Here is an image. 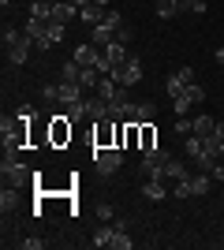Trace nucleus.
Here are the masks:
<instances>
[{"instance_id":"obj_13","label":"nucleus","mask_w":224,"mask_h":250,"mask_svg":"<svg viewBox=\"0 0 224 250\" xmlns=\"http://www.w3.org/2000/svg\"><path fill=\"white\" fill-rule=\"evenodd\" d=\"M202 153L217 157V161H221V157H224V138L217 135V131H213V135H205V138H202Z\"/></svg>"},{"instance_id":"obj_27","label":"nucleus","mask_w":224,"mask_h":250,"mask_svg":"<svg viewBox=\"0 0 224 250\" xmlns=\"http://www.w3.org/2000/svg\"><path fill=\"white\" fill-rule=\"evenodd\" d=\"M183 97H187V101H191V104H202V101H205V90H202V86H198V83H191V86H187V90H183ZM172 101H176V97H172Z\"/></svg>"},{"instance_id":"obj_10","label":"nucleus","mask_w":224,"mask_h":250,"mask_svg":"<svg viewBox=\"0 0 224 250\" xmlns=\"http://www.w3.org/2000/svg\"><path fill=\"white\" fill-rule=\"evenodd\" d=\"M116 30H120V26H112L108 19H101L97 26H90V42H94L97 49H105L108 42H116Z\"/></svg>"},{"instance_id":"obj_6","label":"nucleus","mask_w":224,"mask_h":250,"mask_svg":"<svg viewBox=\"0 0 224 250\" xmlns=\"http://www.w3.org/2000/svg\"><path fill=\"white\" fill-rule=\"evenodd\" d=\"M112 79H116L120 86H135V83H142V60H135V56L120 60V63H116V71H112Z\"/></svg>"},{"instance_id":"obj_37","label":"nucleus","mask_w":224,"mask_h":250,"mask_svg":"<svg viewBox=\"0 0 224 250\" xmlns=\"http://www.w3.org/2000/svg\"><path fill=\"white\" fill-rule=\"evenodd\" d=\"M97 220H116V209L112 206H97Z\"/></svg>"},{"instance_id":"obj_34","label":"nucleus","mask_w":224,"mask_h":250,"mask_svg":"<svg viewBox=\"0 0 224 250\" xmlns=\"http://www.w3.org/2000/svg\"><path fill=\"white\" fill-rule=\"evenodd\" d=\"M15 116H19L22 124H30V116H34V104H30V101H22L19 108H15Z\"/></svg>"},{"instance_id":"obj_24","label":"nucleus","mask_w":224,"mask_h":250,"mask_svg":"<svg viewBox=\"0 0 224 250\" xmlns=\"http://www.w3.org/2000/svg\"><path fill=\"white\" fill-rule=\"evenodd\" d=\"M187 86H191V83H183V79H180L176 71H172L168 79H164V90H168V97H183V90H187Z\"/></svg>"},{"instance_id":"obj_1","label":"nucleus","mask_w":224,"mask_h":250,"mask_svg":"<svg viewBox=\"0 0 224 250\" xmlns=\"http://www.w3.org/2000/svg\"><path fill=\"white\" fill-rule=\"evenodd\" d=\"M4 179H8L11 187H22V183H30V179H38L30 172V168L22 165V149H4Z\"/></svg>"},{"instance_id":"obj_8","label":"nucleus","mask_w":224,"mask_h":250,"mask_svg":"<svg viewBox=\"0 0 224 250\" xmlns=\"http://www.w3.org/2000/svg\"><path fill=\"white\" fill-rule=\"evenodd\" d=\"M4 52H8V63H15V67H19V63H26V60H30V52H34V42L26 38V30H22V38H19L15 45H8Z\"/></svg>"},{"instance_id":"obj_36","label":"nucleus","mask_w":224,"mask_h":250,"mask_svg":"<svg viewBox=\"0 0 224 250\" xmlns=\"http://www.w3.org/2000/svg\"><path fill=\"white\" fill-rule=\"evenodd\" d=\"M187 108H191L187 97H176V101H172V112H176V116H187Z\"/></svg>"},{"instance_id":"obj_14","label":"nucleus","mask_w":224,"mask_h":250,"mask_svg":"<svg viewBox=\"0 0 224 250\" xmlns=\"http://www.w3.org/2000/svg\"><path fill=\"white\" fill-rule=\"evenodd\" d=\"M64 116L71 120V124H75V120H90V104H86V97H82V101L64 104Z\"/></svg>"},{"instance_id":"obj_46","label":"nucleus","mask_w":224,"mask_h":250,"mask_svg":"<svg viewBox=\"0 0 224 250\" xmlns=\"http://www.w3.org/2000/svg\"><path fill=\"white\" fill-rule=\"evenodd\" d=\"M221 187H224V183H221Z\"/></svg>"},{"instance_id":"obj_17","label":"nucleus","mask_w":224,"mask_h":250,"mask_svg":"<svg viewBox=\"0 0 224 250\" xmlns=\"http://www.w3.org/2000/svg\"><path fill=\"white\" fill-rule=\"evenodd\" d=\"M142 194H146L149 202H164V194H168V190H164V183H161V179H146V183H142Z\"/></svg>"},{"instance_id":"obj_28","label":"nucleus","mask_w":224,"mask_h":250,"mask_svg":"<svg viewBox=\"0 0 224 250\" xmlns=\"http://www.w3.org/2000/svg\"><path fill=\"white\" fill-rule=\"evenodd\" d=\"M176 11H180V4H176V0H157V19H172Z\"/></svg>"},{"instance_id":"obj_42","label":"nucleus","mask_w":224,"mask_h":250,"mask_svg":"<svg viewBox=\"0 0 224 250\" xmlns=\"http://www.w3.org/2000/svg\"><path fill=\"white\" fill-rule=\"evenodd\" d=\"M176 4H180V11H183V8H191V0H176Z\"/></svg>"},{"instance_id":"obj_12","label":"nucleus","mask_w":224,"mask_h":250,"mask_svg":"<svg viewBox=\"0 0 224 250\" xmlns=\"http://www.w3.org/2000/svg\"><path fill=\"white\" fill-rule=\"evenodd\" d=\"M75 15H79V8H75L71 0H53V19L56 22H71Z\"/></svg>"},{"instance_id":"obj_44","label":"nucleus","mask_w":224,"mask_h":250,"mask_svg":"<svg viewBox=\"0 0 224 250\" xmlns=\"http://www.w3.org/2000/svg\"><path fill=\"white\" fill-rule=\"evenodd\" d=\"M0 4H4V8H11V0H0Z\"/></svg>"},{"instance_id":"obj_35","label":"nucleus","mask_w":224,"mask_h":250,"mask_svg":"<svg viewBox=\"0 0 224 250\" xmlns=\"http://www.w3.org/2000/svg\"><path fill=\"white\" fill-rule=\"evenodd\" d=\"M41 97H45V101H60V86H53V83L41 86Z\"/></svg>"},{"instance_id":"obj_25","label":"nucleus","mask_w":224,"mask_h":250,"mask_svg":"<svg viewBox=\"0 0 224 250\" xmlns=\"http://www.w3.org/2000/svg\"><path fill=\"white\" fill-rule=\"evenodd\" d=\"M112 235H116V224H105V228H97L94 231V247H108V243H112Z\"/></svg>"},{"instance_id":"obj_16","label":"nucleus","mask_w":224,"mask_h":250,"mask_svg":"<svg viewBox=\"0 0 224 250\" xmlns=\"http://www.w3.org/2000/svg\"><path fill=\"white\" fill-rule=\"evenodd\" d=\"M79 19H82L86 26H97V22L105 19V8H101V4H86V8L79 11Z\"/></svg>"},{"instance_id":"obj_26","label":"nucleus","mask_w":224,"mask_h":250,"mask_svg":"<svg viewBox=\"0 0 224 250\" xmlns=\"http://www.w3.org/2000/svg\"><path fill=\"white\" fill-rule=\"evenodd\" d=\"M0 209H4V213H11V209H19V194H15V190H0Z\"/></svg>"},{"instance_id":"obj_4","label":"nucleus","mask_w":224,"mask_h":250,"mask_svg":"<svg viewBox=\"0 0 224 250\" xmlns=\"http://www.w3.org/2000/svg\"><path fill=\"white\" fill-rule=\"evenodd\" d=\"M120 124H123V120H97L94 124V149H120L116 146Z\"/></svg>"},{"instance_id":"obj_21","label":"nucleus","mask_w":224,"mask_h":250,"mask_svg":"<svg viewBox=\"0 0 224 250\" xmlns=\"http://www.w3.org/2000/svg\"><path fill=\"white\" fill-rule=\"evenodd\" d=\"M101 52H105V56H108V60H112V63L127 60V45H123V42H108V45H105V49H101ZM112 71H116V67H112Z\"/></svg>"},{"instance_id":"obj_3","label":"nucleus","mask_w":224,"mask_h":250,"mask_svg":"<svg viewBox=\"0 0 224 250\" xmlns=\"http://www.w3.org/2000/svg\"><path fill=\"white\" fill-rule=\"evenodd\" d=\"M168 149H161V146H153V149H146L142 153V165H139V172L146 179H164V165H168Z\"/></svg>"},{"instance_id":"obj_2","label":"nucleus","mask_w":224,"mask_h":250,"mask_svg":"<svg viewBox=\"0 0 224 250\" xmlns=\"http://www.w3.org/2000/svg\"><path fill=\"white\" fill-rule=\"evenodd\" d=\"M209 187H213V176H209V172H194V176L180 179L172 194H176V198H202V194H209Z\"/></svg>"},{"instance_id":"obj_15","label":"nucleus","mask_w":224,"mask_h":250,"mask_svg":"<svg viewBox=\"0 0 224 250\" xmlns=\"http://www.w3.org/2000/svg\"><path fill=\"white\" fill-rule=\"evenodd\" d=\"M30 19L49 22V19H53V0H34V4H30Z\"/></svg>"},{"instance_id":"obj_38","label":"nucleus","mask_w":224,"mask_h":250,"mask_svg":"<svg viewBox=\"0 0 224 250\" xmlns=\"http://www.w3.org/2000/svg\"><path fill=\"white\" fill-rule=\"evenodd\" d=\"M183 79V83H194V67H180V71H176Z\"/></svg>"},{"instance_id":"obj_31","label":"nucleus","mask_w":224,"mask_h":250,"mask_svg":"<svg viewBox=\"0 0 224 250\" xmlns=\"http://www.w3.org/2000/svg\"><path fill=\"white\" fill-rule=\"evenodd\" d=\"M79 79H82V67H79L75 60H67L64 63V83H79Z\"/></svg>"},{"instance_id":"obj_43","label":"nucleus","mask_w":224,"mask_h":250,"mask_svg":"<svg viewBox=\"0 0 224 250\" xmlns=\"http://www.w3.org/2000/svg\"><path fill=\"white\" fill-rule=\"evenodd\" d=\"M94 4H101V8H108V4H112V0H94Z\"/></svg>"},{"instance_id":"obj_40","label":"nucleus","mask_w":224,"mask_h":250,"mask_svg":"<svg viewBox=\"0 0 224 250\" xmlns=\"http://www.w3.org/2000/svg\"><path fill=\"white\" fill-rule=\"evenodd\" d=\"M71 4H75V8H79V11H82L86 4H94V0H71Z\"/></svg>"},{"instance_id":"obj_32","label":"nucleus","mask_w":224,"mask_h":250,"mask_svg":"<svg viewBox=\"0 0 224 250\" xmlns=\"http://www.w3.org/2000/svg\"><path fill=\"white\" fill-rule=\"evenodd\" d=\"M198 153H202V138H198V135H187V157L194 161Z\"/></svg>"},{"instance_id":"obj_45","label":"nucleus","mask_w":224,"mask_h":250,"mask_svg":"<svg viewBox=\"0 0 224 250\" xmlns=\"http://www.w3.org/2000/svg\"><path fill=\"white\" fill-rule=\"evenodd\" d=\"M221 250H224V239H221Z\"/></svg>"},{"instance_id":"obj_22","label":"nucleus","mask_w":224,"mask_h":250,"mask_svg":"<svg viewBox=\"0 0 224 250\" xmlns=\"http://www.w3.org/2000/svg\"><path fill=\"white\" fill-rule=\"evenodd\" d=\"M139 127H142L139 149H142V153H146V149H153V146H157V127H153V124H139Z\"/></svg>"},{"instance_id":"obj_20","label":"nucleus","mask_w":224,"mask_h":250,"mask_svg":"<svg viewBox=\"0 0 224 250\" xmlns=\"http://www.w3.org/2000/svg\"><path fill=\"white\" fill-rule=\"evenodd\" d=\"M213 127H217V116H194V135L205 138V135H213Z\"/></svg>"},{"instance_id":"obj_11","label":"nucleus","mask_w":224,"mask_h":250,"mask_svg":"<svg viewBox=\"0 0 224 250\" xmlns=\"http://www.w3.org/2000/svg\"><path fill=\"white\" fill-rule=\"evenodd\" d=\"M97 60H101V49H97L94 42H86V45L75 49V63H79V67H97Z\"/></svg>"},{"instance_id":"obj_41","label":"nucleus","mask_w":224,"mask_h":250,"mask_svg":"<svg viewBox=\"0 0 224 250\" xmlns=\"http://www.w3.org/2000/svg\"><path fill=\"white\" fill-rule=\"evenodd\" d=\"M217 63H221V67H224V45H221V49H217Z\"/></svg>"},{"instance_id":"obj_33","label":"nucleus","mask_w":224,"mask_h":250,"mask_svg":"<svg viewBox=\"0 0 224 250\" xmlns=\"http://www.w3.org/2000/svg\"><path fill=\"white\" fill-rule=\"evenodd\" d=\"M19 247H22V250H41L45 239H38V235H26V239H19Z\"/></svg>"},{"instance_id":"obj_23","label":"nucleus","mask_w":224,"mask_h":250,"mask_svg":"<svg viewBox=\"0 0 224 250\" xmlns=\"http://www.w3.org/2000/svg\"><path fill=\"white\" fill-rule=\"evenodd\" d=\"M45 34H49V42H53V45H60V42H64V34H67V22L49 19V22H45Z\"/></svg>"},{"instance_id":"obj_39","label":"nucleus","mask_w":224,"mask_h":250,"mask_svg":"<svg viewBox=\"0 0 224 250\" xmlns=\"http://www.w3.org/2000/svg\"><path fill=\"white\" fill-rule=\"evenodd\" d=\"M191 11L194 15H205V0H191Z\"/></svg>"},{"instance_id":"obj_9","label":"nucleus","mask_w":224,"mask_h":250,"mask_svg":"<svg viewBox=\"0 0 224 250\" xmlns=\"http://www.w3.org/2000/svg\"><path fill=\"white\" fill-rule=\"evenodd\" d=\"M67 138H71V120L60 112V116H53V124H49V142H53V146H64Z\"/></svg>"},{"instance_id":"obj_18","label":"nucleus","mask_w":224,"mask_h":250,"mask_svg":"<svg viewBox=\"0 0 224 250\" xmlns=\"http://www.w3.org/2000/svg\"><path fill=\"white\" fill-rule=\"evenodd\" d=\"M86 104H90V120H108V101L105 97H86Z\"/></svg>"},{"instance_id":"obj_7","label":"nucleus","mask_w":224,"mask_h":250,"mask_svg":"<svg viewBox=\"0 0 224 250\" xmlns=\"http://www.w3.org/2000/svg\"><path fill=\"white\" fill-rule=\"evenodd\" d=\"M123 124H157V101H131Z\"/></svg>"},{"instance_id":"obj_30","label":"nucleus","mask_w":224,"mask_h":250,"mask_svg":"<svg viewBox=\"0 0 224 250\" xmlns=\"http://www.w3.org/2000/svg\"><path fill=\"white\" fill-rule=\"evenodd\" d=\"M176 135H180V138L194 135V120H187V116H176Z\"/></svg>"},{"instance_id":"obj_19","label":"nucleus","mask_w":224,"mask_h":250,"mask_svg":"<svg viewBox=\"0 0 224 250\" xmlns=\"http://www.w3.org/2000/svg\"><path fill=\"white\" fill-rule=\"evenodd\" d=\"M164 179H187V165H183L180 157H168V165H164Z\"/></svg>"},{"instance_id":"obj_29","label":"nucleus","mask_w":224,"mask_h":250,"mask_svg":"<svg viewBox=\"0 0 224 250\" xmlns=\"http://www.w3.org/2000/svg\"><path fill=\"white\" fill-rule=\"evenodd\" d=\"M108 247H116V250H131L135 243L127 239V228H116V235H112V243H108Z\"/></svg>"},{"instance_id":"obj_5","label":"nucleus","mask_w":224,"mask_h":250,"mask_svg":"<svg viewBox=\"0 0 224 250\" xmlns=\"http://www.w3.org/2000/svg\"><path fill=\"white\" fill-rule=\"evenodd\" d=\"M94 168L101 176H116L123 168V153L120 149H94Z\"/></svg>"}]
</instances>
